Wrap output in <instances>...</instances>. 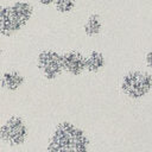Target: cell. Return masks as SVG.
I'll list each match as a JSON object with an SVG mask.
<instances>
[{"instance_id":"6da1fadb","label":"cell","mask_w":152,"mask_h":152,"mask_svg":"<svg viewBox=\"0 0 152 152\" xmlns=\"http://www.w3.org/2000/svg\"><path fill=\"white\" fill-rule=\"evenodd\" d=\"M89 138L82 128L62 121L51 134L48 152H89Z\"/></svg>"},{"instance_id":"7a4b0ae2","label":"cell","mask_w":152,"mask_h":152,"mask_svg":"<svg viewBox=\"0 0 152 152\" xmlns=\"http://www.w3.org/2000/svg\"><path fill=\"white\" fill-rule=\"evenodd\" d=\"M33 7L30 2L17 1L10 6H0V33L5 37L19 32L32 18Z\"/></svg>"},{"instance_id":"3957f363","label":"cell","mask_w":152,"mask_h":152,"mask_svg":"<svg viewBox=\"0 0 152 152\" xmlns=\"http://www.w3.org/2000/svg\"><path fill=\"white\" fill-rule=\"evenodd\" d=\"M152 89V75L141 70L128 71L121 81V90L129 99L144 97Z\"/></svg>"},{"instance_id":"277c9868","label":"cell","mask_w":152,"mask_h":152,"mask_svg":"<svg viewBox=\"0 0 152 152\" xmlns=\"http://www.w3.org/2000/svg\"><path fill=\"white\" fill-rule=\"evenodd\" d=\"M27 126L20 116H11L0 126V139L10 146H19L27 138Z\"/></svg>"},{"instance_id":"5b68a950","label":"cell","mask_w":152,"mask_h":152,"mask_svg":"<svg viewBox=\"0 0 152 152\" xmlns=\"http://www.w3.org/2000/svg\"><path fill=\"white\" fill-rule=\"evenodd\" d=\"M37 66L46 80L52 81L63 71L62 55L53 50H43L37 57Z\"/></svg>"},{"instance_id":"8992f818","label":"cell","mask_w":152,"mask_h":152,"mask_svg":"<svg viewBox=\"0 0 152 152\" xmlns=\"http://www.w3.org/2000/svg\"><path fill=\"white\" fill-rule=\"evenodd\" d=\"M63 71L77 76L86 70V56L78 51H68L62 53Z\"/></svg>"},{"instance_id":"52a82bcc","label":"cell","mask_w":152,"mask_h":152,"mask_svg":"<svg viewBox=\"0 0 152 152\" xmlns=\"http://www.w3.org/2000/svg\"><path fill=\"white\" fill-rule=\"evenodd\" d=\"M24 82H25V77L19 71L8 70V71L4 72L1 81H0V84L4 89L10 90V91H14V90L19 89L24 84Z\"/></svg>"},{"instance_id":"ba28073f","label":"cell","mask_w":152,"mask_h":152,"mask_svg":"<svg viewBox=\"0 0 152 152\" xmlns=\"http://www.w3.org/2000/svg\"><path fill=\"white\" fill-rule=\"evenodd\" d=\"M106 64L104 55L100 51H91L86 57V69L90 72L100 71Z\"/></svg>"},{"instance_id":"9c48e42d","label":"cell","mask_w":152,"mask_h":152,"mask_svg":"<svg viewBox=\"0 0 152 152\" xmlns=\"http://www.w3.org/2000/svg\"><path fill=\"white\" fill-rule=\"evenodd\" d=\"M83 28H84V33L87 36H89V37L97 36L101 32V30H102L101 17L99 14H96V13H91L87 18V20H86V23L83 25Z\"/></svg>"},{"instance_id":"30bf717a","label":"cell","mask_w":152,"mask_h":152,"mask_svg":"<svg viewBox=\"0 0 152 152\" xmlns=\"http://www.w3.org/2000/svg\"><path fill=\"white\" fill-rule=\"evenodd\" d=\"M53 4L59 13H70L76 6V0H55Z\"/></svg>"},{"instance_id":"8fae6325","label":"cell","mask_w":152,"mask_h":152,"mask_svg":"<svg viewBox=\"0 0 152 152\" xmlns=\"http://www.w3.org/2000/svg\"><path fill=\"white\" fill-rule=\"evenodd\" d=\"M145 61H146V64L150 69H152V51H148L146 53V57H145Z\"/></svg>"},{"instance_id":"7c38bea8","label":"cell","mask_w":152,"mask_h":152,"mask_svg":"<svg viewBox=\"0 0 152 152\" xmlns=\"http://www.w3.org/2000/svg\"><path fill=\"white\" fill-rule=\"evenodd\" d=\"M39 2L43 6H50V5H52L55 2V0H39Z\"/></svg>"},{"instance_id":"4fadbf2b","label":"cell","mask_w":152,"mask_h":152,"mask_svg":"<svg viewBox=\"0 0 152 152\" xmlns=\"http://www.w3.org/2000/svg\"><path fill=\"white\" fill-rule=\"evenodd\" d=\"M1 53H2V51H1V49H0V58H1Z\"/></svg>"}]
</instances>
